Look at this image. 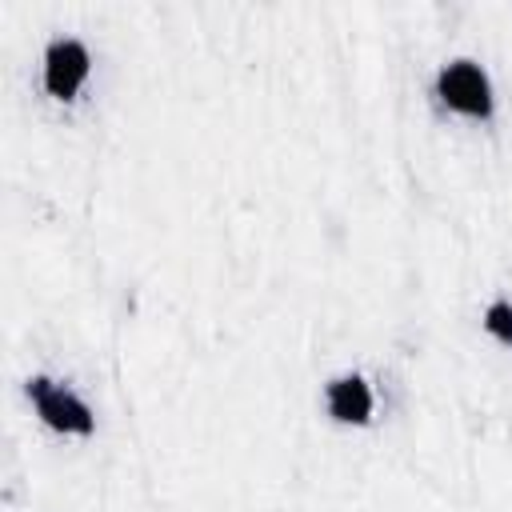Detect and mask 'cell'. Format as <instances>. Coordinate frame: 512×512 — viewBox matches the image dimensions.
Listing matches in <instances>:
<instances>
[{
    "instance_id": "7a4b0ae2",
    "label": "cell",
    "mask_w": 512,
    "mask_h": 512,
    "mask_svg": "<svg viewBox=\"0 0 512 512\" xmlns=\"http://www.w3.org/2000/svg\"><path fill=\"white\" fill-rule=\"evenodd\" d=\"M436 88H440V100L464 116H488L492 112V84L480 72V64H472V60H452L440 72Z\"/></svg>"
},
{
    "instance_id": "277c9868",
    "label": "cell",
    "mask_w": 512,
    "mask_h": 512,
    "mask_svg": "<svg viewBox=\"0 0 512 512\" xmlns=\"http://www.w3.org/2000/svg\"><path fill=\"white\" fill-rule=\"evenodd\" d=\"M324 400H328V412L336 420H344V424H364L372 416V388L360 376L332 380L328 392H324Z\"/></svg>"
},
{
    "instance_id": "6da1fadb",
    "label": "cell",
    "mask_w": 512,
    "mask_h": 512,
    "mask_svg": "<svg viewBox=\"0 0 512 512\" xmlns=\"http://www.w3.org/2000/svg\"><path fill=\"white\" fill-rule=\"evenodd\" d=\"M28 400H32V408L40 412V420H44L48 428H56V432H76V436L92 432V412H88V404H84L76 392H68L64 384H56V380H48V376H36V380H28Z\"/></svg>"
},
{
    "instance_id": "3957f363",
    "label": "cell",
    "mask_w": 512,
    "mask_h": 512,
    "mask_svg": "<svg viewBox=\"0 0 512 512\" xmlns=\"http://www.w3.org/2000/svg\"><path fill=\"white\" fill-rule=\"evenodd\" d=\"M88 80V52L80 40H56L44 56V88L56 100H72Z\"/></svg>"
},
{
    "instance_id": "5b68a950",
    "label": "cell",
    "mask_w": 512,
    "mask_h": 512,
    "mask_svg": "<svg viewBox=\"0 0 512 512\" xmlns=\"http://www.w3.org/2000/svg\"><path fill=\"white\" fill-rule=\"evenodd\" d=\"M484 328L492 336H500L504 344H512V304L508 300H496L488 312H484Z\"/></svg>"
}]
</instances>
